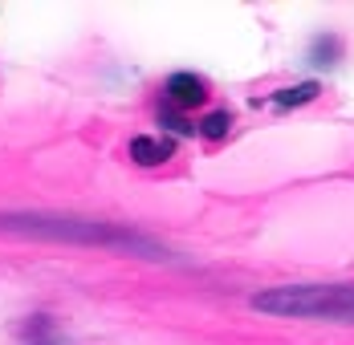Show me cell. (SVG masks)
I'll return each mask as SVG.
<instances>
[{"instance_id":"1","label":"cell","mask_w":354,"mask_h":345,"mask_svg":"<svg viewBox=\"0 0 354 345\" xmlns=\"http://www.w3.org/2000/svg\"><path fill=\"white\" fill-rule=\"evenodd\" d=\"M252 309L277 317H314V321H351L354 325V284H293L252 297Z\"/></svg>"},{"instance_id":"2","label":"cell","mask_w":354,"mask_h":345,"mask_svg":"<svg viewBox=\"0 0 354 345\" xmlns=\"http://www.w3.org/2000/svg\"><path fill=\"white\" fill-rule=\"evenodd\" d=\"M208 98V86L196 77V73H176L167 81V102L179 106V110H196V106Z\"/></svg>"},{"instance_id":"3","label":"cell","mask_w":354,"mask_h":345,"mask_svg":"<svg viewBox=\"0 0 354 345\" xmlns=\"http://www.w3.org/2000/svg\"><path fill=\"white\" fill-rule=\"evenodd\" d=\"M131 155H135V163H142V167H155V163L171 159V142L167 138H135L131 142Z\"/></svg>"},{"instance_id":"4","label":"cell","mask_w":354,"mask_h":345,"mask_svg":"<svg viewBox=\"0 0 354 345\" xmlns=\"http://www.w3.org/2000/svg\"><path fill=\"white\" fill-rule=\"evenodd\" d=\"M318 98V86L314 81H306V86H293V90H281L273 102L277 106H301V102H314Z\"/></svg>"},{"instance_id":"5","label":"cell","mask_w":354,"mask_h":345,"mask_svg":"<svg viewBox=\"0 0 354 345\" xmlns=\"http://www.w3.org/2000/svg\"><path fill=\"white\" fill-rule=\"evenodd\" d=\"M228 126H232V118H228V114H212V118H204V122H200V135H204V138H224V135H228Z\"/></svg>"}]
</instances>
